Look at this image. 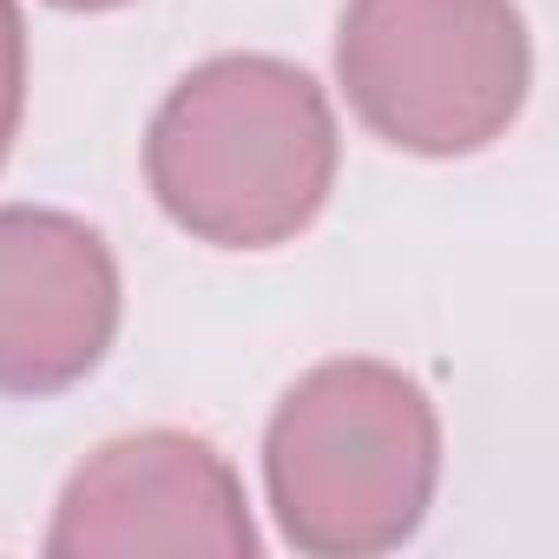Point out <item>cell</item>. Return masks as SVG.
I'll return each instance as SVG.
<instances>
[{
	"label": "cell",
	"mask_w": 559,
	"mask_h": 559,
	"mask_svg": "<svg viewBox=\"0 0 559 559\" xmlns=\"http://www.w3.org/2000/svg\"><path fill=\"white\" fill-rule=\"evenodd\" d=\"M343 165L330 93L276 53H217L191 67L145 132L158 211L211 250H276L304 237Z\"/></svg>",
	"instance_id": "cell-1"
},
{
	"label": "cell",
	"mask_w": 559,
	"mask_h": 559,
	"mask_svg": "<svg viewBox=\"0 0 559 559\" xmlns=\"http://www.w3.org/2000/svg\"><path fill=\"white\" fill-rule=\"evenodd\" d=\"M441 487V415L376 356L304 369L263 428V493L297 552L376 559L421 533Z\"/></svg>",
	"instance_id": "cell-2"
},
{
	"label": "cell",
	"mask_w": 559,
	"mask_h": 559,
	"mask_svg": "<svg viewBox=\"0 0 559 559\" xmlns=\"http://www.w3.org/2000/svg\"><path fill=\"white\" fill-rule=\"evenodd\" d=\"M349 112L408 158H474L533 86L520 0H349L336 21Z\"/></svg>",
	"instance_id": "cell-3"
},
{
	"label": "cell",
	"mask_w": 559,
	"mask_h": 559,
	"mask_svg": "<svg viewBox=\"0 0 559 559\" xmlns=\"http://www.w3.org/2000/svg\"><path fill=\"white\" fill-rule=\"evenodd\" d=\"M53 559H250L257 520L237 467L185 428H139L93 448L47 526Z\"/></svg>",
	"instance_id": "cell-4"
},
{
	"label": "cell",
	"mask_w": 559,
	"mask_h": 559,
	"mask_svg": "<svg viewBox=\"0 0 559 559\" xmlns=\"http://www.w3.org/2000/svg\"><path fill=\"white\" fill-rule=\"evenodd\" d=\"M112 243L47 204H0V395L47 402L86 382L119 336Z\"/></svg>",
	"instance_id": "cell-5"
},
{
	"label": "cell",
	"mask_w": 559,
	"mask_h": 559,
	"mask_svg": "<svg viewBox=\"0 0 559 559\" xmlns=\"http://www.w3.org/2000/svg\"><path fill=\"white\" fill-rule=\"evenodd\" d=\"M21 119H27V21L21 0H0V165L21 139Z\"/></svg>",
	"instance_id": "cell-6"
},
{
	"label": "cell",
	"mask_w": 559,
	"mask_h": 559,
	"mask_svg": "<svg viewBox=\"0 0 559 559\" xmlns=\"http://www.w3.org/2000/svg\"><path fill=\"white\" fill-rule=\"evenodd\" d=\"M53 8H67V14H112V8H126V0H53Z\"/></svg>",
	"instance_id": "cell-7"
}]
</instances>
